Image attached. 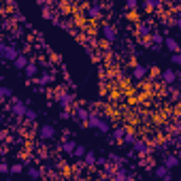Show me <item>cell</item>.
I'll return each mask as SVG.
<instances>
[{
  "label": "cell",
  "instance_id": "obj_1",
  "mask_svg": "<svg viewBox=\"0 0 181 181\" xmlns=\"http://www.w3.org/2000/svg\"><path fill=\"white\" fill-rule=\"evenodd\" d=\"M134 147H137V151H141V153H151V149L143 141H134Z\"/></svg>",
  "mask_w": 181,
  "mask_h": 181
},
{
  "label": "cell",
  "instance_id": "obj_2",
  "mask_svg": "<svg viewBox=\"0 0 181 181\" xmlns=\"http://www.w3.org/2000/svg\"><path fill=\"white\" fill-rule=\"evenodd\" d=\"M164 45H166L170 51H179V45H177V41H175V39H164Z\"/></svg>",
  "mask_w": 181,
  "mask_h": 181
},
{
  "label": "cell",
  "instance_id": "obj_3",
  "mask_svg": "<svg viewBox=\"0 0 181 181\" xmlns=\"http://www.w3.org/2000/svg\"><path fill=\"white\" fill-rule=\"evenodd\" d=\"M175 77H177V75H175L173 70H164V72H162V79H164L166 83H173V81H175Z\"/></svg>",
  "mask_w": 181,
  "mask_h": 181
},
{
  "label": "cell",
  "instance_id": "obj_4",
  "mask_svg": "<svg viewBox=\"0 0 181 181\" xmlns=\"http://www.w3.org/2000/svg\"><path fill=\"white\" fill-rule=\"evenodd\" d=\"M41 137H43V139H51V137H53V128H51V126L41 128Z\"/></svg>",
  "mask_w": 181,
  "mask_h": 181
},
{
  "label": "cell",
  "instance_id": "obj_5",
  "mask_svg": "<svg viewBox=\"0 0 181 181\" xmlns=\"http://www.w3.org/2000/svg\"><path fill=\"white\" fill-rule=\"evenodd\" d=\"M13 111H15L17 115H24V113H26V109H24V104H21L19 100H13Z\"/></svg>",
  "mask_w": 181,
  "mask_h": 181
},
{
  "label": "cell",
  "instance_id": "obj_6",
  "mask_svg": "<svg viewBox=\"0 0 181 181\" xmlns=\"http://www.w3.org/2000/svg\"><path fill=\"white\" fill-rule=\"evenodd\" d=\"M156 175H158V177H166V179H168V166H166V164H164V166H158V168H156Z\"/></svg>",
  "mask_w": 181,
  "mask_h": 181
},
{
  "label": "cell",
  "instance_id": "obj_7",
  "mask_svg": "<svg viewBox=\"0 0 181 181\" xmlns=\"http://www.w3.org/2000/svg\"><path fill=\"white\" fill-rule=\"evenodd\" d=\"M164 164H166L168 168H173V166H177V164H179V158H175V156H168Z\"/></svg>",
  "mask_w": 181,
  "mask_h": 181
},
{
  "label": "cell",
  "instance_id": "obj_8",
  "mask_svg": "<svg viewBox=\"0 0 181 181\" xmlns=\"http://www.w3.org/2000/svg\"><path fill=\"white\" fill-rule=\"evenodd\" d=\"M102 30H104V34H107V39H109V41H113V39H115V32H113L111 26H102Z\"/></svg>",
  "mask_w": 181,
  "mask_h": 181
},
{
  "label": "cell",
  "instance_id": "obj_9",
  "mask_svg": "<svg viewBox=\"0 0 181 181\" xmlns=\"http://www.w3.org/2000/svg\"><path fill=\"white\" fill-rule=\"evenodd\" d=\"M145 72H147V70H145L143 66H137V68H134V79H143Z\"/></svg>",
  "mask_w": 181,
  "mask_h": 181
},
{
  "label": "cell",
  "instance_id": "obj_10",
  "mask_svg": "<svg viewBox=\"0 0 181 181\" xmlns=\"http://www.w3.org/2000/svg\"><path fill=\"white\" fill-rule=\"evenodd\" d=\"M75 147H77V145L72 143V141H68V143H64V147H62V149H64L66 153H70V151H75Z\"/></svg>",
  "mask_w": 181,
  "mask_h": 181
},
{
  "label": "cell",
  "instance_id": "obj_11",
  "mask_svg": "<svg viewBox=\"0 0 181 181\" xmlns=\"http://www.w3.org/2000/svg\"><path fill=\"white\" fill-rule=\"evenodd\" d=\"M145 6H147L149 11H151V9H158V6H160V2H158V0H147V2H145Z\"/></svg>",
  "mask_w": 181,
  "mask_h": 181
},
{
  "label": "cell",
  "instance_id": "obj_12",
  "mask_svg": "<svg viewBox=\"0 0 181 181\" xmlns=\"http://www.w3.org/2000/svg\"><path fill=\"white\" fill-rule=\"evenodd\" d=\"M113 137H115L117 141H122V139H124V128H115V130H113Z\"/></svg>",
  "mask_w": 181,
  "mask_h": 181
},
{
  "label": "cell",
  "instance_id": "obj_13",
  "mask_svg": "<svg viewBox=\"0 0 181 181\" xmlns=\"http://www.w3.org/2000/svg\"><path fill=\"white\" fill-rule=\"evenodd\" d=\"M85 162H87V166H92L96 162V156H94V153H85Z\"/></svg>",
  "mask_w": 181,
  "mask_h": 181
},
{
  "label": "cell",
  "instance_id": "obj_14",
  "mask_svg": "<svg viewBox=\"0 0 181 181\" xmlns=\"http://www.w3.org/2000/svg\"><path fill=\"white\" fill-rule=\"evenodd\" d=\"M15 66H17V68H24V66H26V58H21V56L15 58Z\"/></svg>",
  "mask_w": 181,
  "mask_h": 181
},
{
  "label": "cell",
  "instance_id": "obj_15",
  "mask_svg": "<svg viewBox=\"0 0 181 181\" xmlns=\"http://www.w3.org/2000/svg\"><path fill=\"white\" fill-rule=\"evenodd\" d=\"M100 119H98V117H89V126H96V128H100Z\"/></svg>",
  "mask_w": 181,
  "mask_h": 181
},
{
  "label": "cell",
  "instance_id": "obj_16",
  "mask_svg": "<svg viewBox=\"0 0 181 181\" xmlns=\"http://www.w3.org/2000/svg\"><path fill=\"white\" fill-rule=\"evenodd\" d=\"M139 32H141L143 36H147V34H149V26H145V24H143V26H139Z\"/></svg>",
  "mask_w": 181,
  "mask_h": 181
},
{
  "label": "cell",
  "instance_id": "obj_17",
  "mask_svg": "<svg viewBox=\"0 0 181 181\" xmlns=\"http://www.w3.org/2000/svg\"><path fill=\"white\" fill-rule=\"evenodd\" d=\"M26 72H28V75L32 77L34 72H36V66H34V64H28V66H26Z\"/></svg>",
  "mask_w": 181,
  "mask_h": 181
},
{
  "label": "cell",
  "instance_id": "obj_18",
  "mask_svg": "<svg viewBox=\"0 0 181 181\" xmlns=\"http://www.w3.org/2000/svg\"><path fill=\"white\" fill-rule=\"evenodd\" d=\"M75 156H85V149H83V147H79V145H77V147H75Z\"/></svg>",
  "mask_w": 181,
  "mask_h": 181
},
{
  "label": "cell",
  "instance_id": "obj_19",
  "mask_svg": "<svg viewBox=\"0 0 181 181\" xmlns=\"http://www.w3.org/2000/svg\"><path fill=\"white\" fill-rule=\"evenodd\" d=\"M4 56H9V58H17V56H15V51H13V49H9V47H4Z\"/></svg>",
  "mask_w": 181,
  "mask_h": 181
},
{
  "label": "cell",
  "instance_id": "obj_20",
  "mask_svg": "<svg viewBox=\"0 0 181 181\" xmlns=\"http://www.w3.org/2000/svg\"><path fill=\"white\" fill-rule=\"evenodd\" d=\"M124 139H126V143H134V141H137V139H134V134H132V132H128V134H126Z\"/></svg>",
  "mask_w": 181,
  "mask_h": 181
},
{
  "label": "cell",
  "instance_id": "obj_21",
  "mask_svg": "<svg viewBox=\"0 0 181 181\" xmlns=\"http://www.w3.org/2000/svg\"><path fill=\"white\" fill-rule=\"evenodd\" d=\"M26 117L32 122V119H36V113H34V111H26Z\"/></svg>",
  "mask_w": 181,
  "mask_h": 181
},
{
  "label": "cell",
  "instance_id": "obj_22",
  "mask_svg": "<svg viewBox=\"0 0 181 181\" xmlns=\"http://www.w3.org/2000/svg\"><path fill=\"white\" fill-rule=\"evenodd\" d=\"M173 62H175V64H181V53H175V56H173Z\"/></svg>",
  "mask_w": 181,
  "mask_h": 181
},
{
  "label": "cell",
  "instance_id": "obj_23",
  "mask_svg": "<svg viewBox=\"0 0 181 181\" xmlns=\"http://www.w3.org/2000/svg\"><path fill=\"white\" fill-rule=\"evenodd\" d=\"M162 41H164V39H162L160 34H153V43H162Z\"/></svg>",
  "mask_w": 181,
  "mask_h": 181
},
{
  "label": "cell",
  "instance_id": "obj_24",
  "mask_svg": "<svg viewBox=\"0 0 181 181\" xmlns=\"http://www.w3.org/2000/svg\"><path fill=\"white\" fill-rule=\"evenodd\" d=\"M19 170H21V166H19V164H15V166H11V173H19Z\"/></svg>",
  "mask_w": 181,
  "mask_h": 181
},
{
  "label": "cell",
  "instance_id": "obj_25",
  "mask_svg": "<svg viewBox=\"0 0 181 181\" xmlns=\"http://www.w3.org/2000/svg\"><path fill=\"white\" fill-rule=\"evenodd\" d=\"M9 96H11V92H9L6 87H2V98H9Z\"/></svg>",
  "mask_w": 181,
  "mask_h": 181
},
{
  "label": "cell",
  "instance_id": "obj_26",
  "mask_svg": "<svg viewBox=\"0 0 181 181\" xmlns=\"http://www.w3.org/2000/svg\"><path fill=\"white\" fill-rule=\"evenodd\" d=\"M126 2H128V6H130V9L137 6V0H126Z\"/></svg>",
  "mask_w": 181,
  "mask_h": 181
},
{
  "label": "cell",
  "instance_id": "obj_27",
  "mask_svg": "<svg viewBox=\"0 0 181 181\" xmlns=\"http://www.w3.org/2000/svg\"><path fill=\"white\" fill-rule=\"evenodd\" d=\"M0 170H2V173H9V170H11V168H9L6 164H0Z\"/></svg>",
  "mask_w": 181,
  "mask_h": 181
},
{
  "label": "cell",
  "instance_id": "obj_28",
  "mask_svg": "<svg viewBox=\"0 0 181 181\" xmlns=\"http://www.w3.org/2000/svg\"><path fill=\"white\" fill-rule=\"evenodd\" d=\"M177 26H179V28H181V17H179V19H177Z\"/></svg>",
  "mask_w": 181,
  "mask_h": 181
},
{
  "label": "cell",
  "instance_id": "obj_29",
  "mask_svg": "<svg viewBox=\"0 0 181 181\" xmlns=\"http://www.w3.org/2000/svg\"><path fill=\"white\" fill-rule=\"evenodd\" d=\"M179 160H181V153H179Z\"/></svg>",
  "mask_w": 181,
  "mask_h": 181
}]
</instances>
